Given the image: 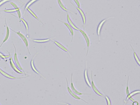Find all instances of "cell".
<instances>
[{
    "mask_svg": "<svg viewBox=\"0 0 140 105\" xmlns=\"http://www.w3.org/2000/svg\"><path fill=\"white\" fill-rule=\"evenodd\" d=\"M52 41L54 44L56 45L57 47L62 50V51H64L67 53L69 55L71 56V54H70L68 51V50L66 47L64 46V45L61 44L57 42V41L54 40H52Z\"/></svg>",
    "mask_w": 140,
    "mask_h": 105,
    "instance_id": "2e32d148",
    "label": "cell"
},
{
    "mask_svg": "<svg viewBox=\"0 0 140 105\" xmlns=\"http://www.w3.org/2000/svg\"><path fill=\"white\" fill-rule=\"evenodd\" d=\"M91 88L92 89L93 91H94V92L98 95L99 96H100L104 98L105 95L100 92L99 90L97 88V87L95 84L94 80H93V72L92 70L91 71Z\"/></svg>",
    "mask_w": 140,
    "mask_h": 105,
    "instance_id": "ba28073f",
    "label": "cell"
},
{
    "mask_svg": "<svg viewBox=\"0 0 140 105\" xmlns=\"http://www.w3.org/2000/svg\"><path fill=\"white\" fill-rule=\"evenodd\" d=\"M58 5L61 8L62 10L66 12H69L72 13L69 11L66 8V6L64 5L61 0H57Z\"/></svg>",
    "mask_w": 140,
    "mask_h": 105,
    "instance_id": "44dd1931",
    "label": "cell"
},
{
    "mask_svg": "<svg viewBox=\"0 0 140 105\" xmlns=\"http://www.w3.org/2000/svg\"><path fill=\"white\" fill-rule=\"evenodd\" d=\"M73 6L76 8V10L79 13L81 17L83 25V30H85V26L87 21V19L86 15L84 12L80 7H79L74 5L73 3L71 2Z\"/></svg>",
    "mask_w": 140,
    "mask_h": 105,
    "instance_id": "277c9868",
    "label": "cell"
},
{
    "mask_svg": "<svg viewBox=\"0 0 140 105\" xmlns=\"http://www.w3.org/2000/svg\"><path fill=\"white\" fill-rule=\"evenodd\" d=\"M140 93V91L139 90H135L133 91L127 95L125 101V103H126L128 100H129L130 101L134 102L136 101L133 98L134 96L138 94H139Z\"/></svg>",
    "mask_w": 140,
    "mask_h": 105,
    "instance_id": "7c38bea8",
    "label": "cell"
},
{
    "mask_svg": "<svg viewBox=\"0 0 140 105\" xmlns=\"http://www.w3.org/2000/svg\"><path fill=\"white\" fill-rule=\"evenodd\" d=\"M51 39L47 38L44 39H35L32 40V41L35 43H43L48 42L50 41Z\"/></svg>",
    "mask_w": 140,
    "mask_h": 105,
    "instance_id": "d6986e66",
    "label": "cell"
},
{
    "mask_svg": "<svg viewBox=\"0 0 140 105\" xmlns=\"http://www.w3.org/2000/svg\"><path fill=\"white\" fill-rule=\"evenodd\" d=\"M10 4L15 9L16 11L19 19L20 20L21 17V13L20 10V8L19 7L17 4L13 2H10Z\"/></svg>",
    "mask_w": 140,
    "mask_h": 105,
    "instance_id": "ac0fdd59",
    "label": "cell"
},
{
    "mask_svg": "<svg viewBox=\"0 0 140 105\" xmlns=\"http://www.w3.org/2000/svg\"><path fill=\"white\" fill-rule=\"evenodd\" d=\"M58 20L60 21V22L62 23L65 26H66L67 27L68 30L70 32V33L72 36V38L71 40V42H72L73 40L74 36V29L70 25H69L68 23H67L64 22L63 21L59 20Z\"/></svg>",
    "mask_w": 140,
    "mask_h": 105,
    "instance_id": "9a60e30c",
    "label": "cell"
},
{
    "mask_svg": "<svg viewBox=\"0 0 140 105\" xmlns=\"http://www.w3.org/2000/svg\"><path fill=\"white\" fill-rule=\"evenodd\" d=\"M10 29L12 30V31H13L23 41V42L24 43L26 46L27 50V51L29 54L30 55H31V54L29 50V41H28V39L26 36L23 35L19 31H16L15 30H14L12 29L9 28Z\"/></svg>",
    "mask_w": 140,
    "mask_h": 105,
    "instance_id": "7a4b0ae2",
    "label": "cell"
},
{
    "mask_svg": "<svg viewBox=\"0 0 140 105\" xmlns=\"http://www.w3.org/2000/svg\"><path fill=\"white\" fill-rule=\"evenodd\" d=\"M66 79L67 83V90L68 93L71 95V96L74 99L78 100H81L83 102L88 104V102L85 101V100H84L80 97L79 96V95L76 94L75 93H74L72 90H71V88H70L68 82V79L66 77Z\"/></svg>",
    "mask_w": 140,
    "mask_h": 105,
    "instance_id": "3957f363",
    "label": "cell"
},
{
    "mask_svg": "<svg viewBox=\"0 0 140 105\" xmlns=\"http://www.w3.org/2000/svg\"><path fill=\"white\" fill-rule=\"evenodd\" d=\"M0 74L6 78L11 79H18L26 78V77H17L12 76L4 71L1 68H0Z\"/></svg>",
    "mask_w": 140,
    "mask_h": 105,
    "instance_id": "8fae6325",
    "label": "cell"
},
{
    "mask_svg": "<svg viewBox=\"0 0 140 105\" xmlns=\"http://www.w3.org/2000/svg\"><path fill=\"white\" fill-rule=\"evenodd\" d=\"M129 77H128V80L127 81V85L126 89V93L127 95H128L130 93L129 86H128L129 81Z\"/></svg>",
    "mask_w": 140,
    "mask_h": 105,
    "instance_id": "484cf974",
    "label": "cell"
},
{
    "mask_svg": "<svg viewBox=\"0 0 140 105\" xmlns=\"http://www.w3.org/2000/svg\"><path fill=\"white\" fill-rule=\"evenodd\" d=\"M26 10L34 18H35L36 20L39 21L43 25H44V24L41 21V20L39 19V18L38 16H37L36 15L31 9L29 8H28L26 9Z\"/></svg>",
    "mask_w": 140,
    "mask_h": 105,
    "instance_id": "ffe728a7",
    "label": "cell"
},
{
    "mask_svg": "<svg viewBox=\"0 0 140 105\" xmlns=\"http://www.w3.org/2000/svg\"><path fill=\"white\" fill-rule=\"evenodd\" d=\"M73 73H72L71 76V89L73 92L79 96H82L83 95H90L91 94L88 93H84L79 92L78 90L75 86L73 80Z\"/></svg>",
    "mask_w": 140,
    "mask_h": 105,
    "instance_id": "52a82bcc",
    "label": "cell"
},
{
    "mask_svg": "<svg viewBox=\"0 0 140 105\" xmlns=\"http://www.w3.org/2000/svg\"><path fill=\"white\" fill-rule=\"evenodd\" d=\"M38 52H37L36 53L35 55L32 58L30 62V67L32 69V70L35 73H36V74H38L39 75H40V76L42 77H43V78L45 79V77H44V76L42 75L40 72H39V71L37 69V68H36V67L35 66L34 64V59L36 56L37 55V54H38Z\"/></svg>",
    "mask_w": 140,
    "mask_h": 105,
    "instance_id": "30bf717a",
    "label": "cell"
},
{
    "mask_svg": "<svg viewBox=\"0 0 140 105\" xmlns=\"http://www.w3.org/2000/svg\"><path fill=\"white\" fill-rule=\"evenodd\" d=\"M1 105V104H0V105Z\"/></svg>",
    "mask_w": 140,
    "mask_h": 105,
    "instance_id": "1f68e13d",
    "label": "cell"
},
{
    "mask_svg": "<svg viewBox=\"0 0 140 105\" xmlns=\"http://www.w3.org/2000/svg\"><path fill=\"white\" fill-rule=\"evenodd\" d=\"M104 98L106 100L107 104L108 105H111L112 103L111 100L108 96L107 95H105Z\"/></svg>",
    "mask_w": 140,
    "mask_h": 105,
    "instance_id": "4316f807",
    "label": "cell"
},
{
    "mask_svg": "<svg viewBox=\"0 0 140 105\" xmlns=\"http://www.w3.org/2000/svg\"><path fill=\"white\" fill-rule=\"evenodd\" d=\"M20 20L22 22L23 24H24L25 27L27 34L28 35L29 30V26L28 23L24 19H22V18H21Z\"/></svg>",
    "mask_w": 140,
    "mask_h": 105,
    "instance_id": "603a6c76",
    "label": "cell"
},
{
    "mask_svg": "<svg viewBox=\"0 0 140 105\" xmlns=\"http://www.w3.org/2000/svg\"><path fill=\"white\" fill-rule=\"evenodd\" d=\"M38 1L39 0H30L26 4L25 6V10H26L27 8L29 7L33 4Z\"/></svg>",
    "mask_w": 140,
    "mask_h": 105,
    "instance_id": "cb8c5ba5",
    "label": "cell"
},
{
    "mask_svg": "<svg viewBox=\"0 0 140 105\" xmlns=\"http://www.w3.org/2000/svg\"><path fill=\"white\" fill-rule=\"evenodd\" d=\"M133 104L138 105L139 104L138 102L136 101L133 102Z\"/></svg>",
    "mask_w": 140,
    "mask_h": 105,
    "instance_id": "f546056e",
    "label": "cell"
},
{
    "mask_svg": "<svg viewBox=\"0 0 140 105\" xmlns=\"http://www.w3.org/2000/svg\"><path fill=\"white\" fill-rule=\"evenodd\" d=\"M130 46H131V48L133 50V55H134V58L135 60V61H136L137 63V64L139 66H140V62L139 59L136 53V52H135V51L134 50V48H133L132 45L131 44H130Z\"/></svg>",
    "mask_w": 140,
    "mask_h": 105,
    "instance_id": "7402d4cb",
    "label": "cell"
},
{
    "mask_svg": "<svg viewBox=\"0 0 140 105\" xmlns=\"http://www.w3.org/2000/svg\"><path fill=\"white\" fill-rule=\"evenodd\" d=\"M114 18L113 17H109L108 18H105L103 20H102L99 23L98 25L97 29V34L98 36V37L99 38V39H100V35L101 31L103 27L104 24L106 21L107 20H109V19H112V18Z\"/></svg>",
    "mask_w": 140,
    "mask_h": 105,
    "instance_id": "8992f818",
    "label": "cell"
},
{
    "mask_svg": "<svg viewBox=\"0 0 140 105\" xmlns=\"http://www.w3.org/2000/svg\"><path fill=\"white\" fill-rule=\"evenodd\" d=\"M13 45H14V47L15 50V52L14 54V62L15 63V64L17 66V67L19 68V69L20 70L22 71L23 72H24L25 75L27 76L28 77V75H27L26 74V73L24 69H23V68L22 67L19 61L18 60V58L17 56V52L16 49V47L14 44H13Z\"/></svg>",
    "mask_w": 140,
    "mask_h": 105,
    "instance_id": "5b68a950",
    "label": "cell"
},
{
    "mask_svg": "<svg viewBox=\"0 0 140 105\" xmlns=\"http://www.w3.org/2000/svg\"><path fill=\"white\" fill-rule=\"evenodd\" d=\"M5 24L6 26V35L5 36V38L3 40V42L1 44V45H0V48H1V47L2 46V45L4 43L6 42L8 40V39L9 36H10V29H9V27L7 26V22L6 21V19L5 18Z\"/></svg>",
    "mask_w": 140,
    "mask_h": 105,
    "instance_id": "5bb4252c",
    "label": "cell"
},
{
    "mask_svg": "<svg viewBox=\"0 0 140 105\" xmlns=\"http://www.w3.org/2000/svg\"><path fill=\"white\" fill-rule=\"evenodd\" d=\"M9 60L10 66L14 71L18 74L25 75L24 72L20 70L17 67L14 62L13 59L12 57H10V58H9Z\"/></svg>",
    "mask_w": 140,
    "mask_h": 105,
    "instance_id": "9c48e42d",
    "label": "cell"
},
{
    "mask_svg": "<svg viewBox=\"0 0 140 105\" xmlns=\"http://www.w3.org/2000/svg\"><path fill=\"white\" fill-rule=\"evenodd\" d=\"M12 0H1L0 1V7L5 3L10 2Z\"/></svg>",
    "mask_w": 140,
    "mask_h": 105,
    "instance_id": "83f0119b",
    "label": "cell"
},
{
    "mask_svg": "<svg viewBox=\"0 0 140 105\" xmlns=\"http://www.w3.org/2000/svg\"><path fill=\"white\" fill-rule=\"evenodd\" d=\"M73 1L75 3L77 7H81V4L80 2H79V0H73Z\"/></svg>",
    "mask_w": 140,
    "mask_h": 105,
    "instance_id": "f1b7e54d",
    "label": "cell"
},
{
    "mask_svg": "<svg viewBox=\"0 0 140 105\" xmlns=\"http://www.w3.org/2000/svg\"><path fill=\"white\" fill-rule=\"evenodd\" d=\"M79 31L80 32L83 36L86 43L87 47V52L86 54V56H87L88 55L89 51V48L91 44V42L90 38L85 30L79 29Z\"/></svg>",
    "mask_w": 140,
    "mask_h": 105,
    "instance_id": "6da1fadb",
    "label": "cell"
},
{
    "mask_svg": "<svg viewBox=\"0 0 140 105\" xmlns=\"http://www.w3.org/2000/svg\"><path fill=\"white\" fill-rule=\"evenodd\" d=\"M4 12L7 13H12L16 12L15 9H7L3 10L0 11V12Z\"/></svg>",
    "mask_w": 140,
    "mask_h": 105,
    "instance_id": "d4e9b609",
    "label": "cell"
},
{
    "mask_svg": "<svg viewBox=\"0 0 140 105\" xmlns=\"http://www.w3.org/2000/svg\"><path fill=\"white\" fill-rule=\"evenodd\" d=\"M4 54H3L2 53L0 52V55H4Z\"/></svg>",
    "mask_w": 140,
    "mask_h": 105,
    "instance_id": "4dcf8cb0",
    "label": "cell"
},
{
    "mask_svg": "<svg viewBox=\"0 0 140 105\" xmlns=\"http://www.w3.org/2000/svg\"><path fill=\"white\" fill-rule=\"evenodd\" d=\"M67 20L69 25L71 26L73 29L75 30L79 31V29L75 25L72 20L68 12H67Z\"/></svg>",
    "mask_w": 140,
    "mask_h": 105,
    "instance_id": "e0dca14e",
    "label": "cell"
},
{
    "mask_svg": "<svg viewBox=\"0 0 140 105\" xmlns=\"http://www.w3.org/2000/svg\"><path fill=\"white\" fill-rule=\"evenodd\" d=\"M84 77L85 83L90 88H91V82L90 81L88 74V71L86 65L85 69L84 71Z\"/></svg>",
    "mask_w": 140,
    "mask_h": 105,
    "instance_id": "4fadbf2b",
    "label": "cell"
}]
</instances>
